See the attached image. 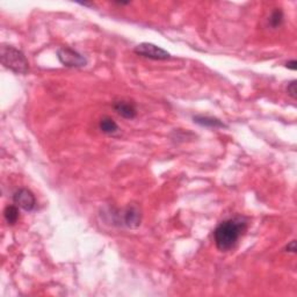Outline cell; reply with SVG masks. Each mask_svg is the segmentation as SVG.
I'll use <instances>...</instances> for the list:
<instances>
[{
  "instance_id": "15",
  "label": "cell",
  "mask_w": 297,
  "mask_h": 297,
  "mask_svg": "<svg viewBox=\"0 0 297 297\" xmlns=\"http://www.w3.org/2000/svg\"><path fill=\"white\" fill-rule=\"evenodd\" d=\"M114 4H116V5H129L130 1H115Z\"/></svg>"
},
{
  "instance_id": "2",
  "label": "cell",
  "mask_w": 297,
  "mask_h": 297,
  "mask_svg": "<svg viewBox=\"0 0 297 297\" xmlns=\"http://www.w3.org/2000/svg\"><path fill=\"white\" fill-rule=\"evenodd\" d=\"M1 63L8 70L17 75H27L29 71V62L22 51L11 45H2L0 50Z\"/></svg>"
},
{
  "instance_id": "12",
  "label": "cell",
  "mask_w": 297,
  "mask_h": 297,
  "mask_svg": "<svg viewBox=\"0 0 297 297\" xmlns=\"http://www.w3.org/2000/svg\"><path fill=\"white\" fill-rule=\"evenodd\" d=\"M287 93L290 98H293L294 100H296V98H297V81L296 80L290 81L289 84H288Z\"/></svg>"
},
{
  "instance_id": "14",
  "label": "cell",
  "mask_w": 297,
  "mask_h": 297,
  "mask_svg": "<svg viewBox=\"0 0 297 297\" xmlns=\"http://www.w3.org/2000/svg\"><path fill=\"white\" fill-rule=\"evenodd\" d=\"M286 67L289 70H293V71H296V70H297V62L295 59L289 60V62L286 63Z\"/></svg>"
},
{
  "instance_id": "7",
  "label": "cell",
  "mask_w": 297,
  "mask_h": 297,
  "mask_svg": "<svg viewBox=\"0 0 297 297\" xmlns=\"http://www.w3.org/2000/svg\"><path fill=\"white\" fill-rule=\"evenodd\" d=\"M113 107H114V110L121 118L127 119V120H133V119L137 116L136 106H135L133 102H130V101H116Z\"/></svg>"
},
{
  "instance_id": "13",
  "label": "cell",
  "mask_w": 297,
  "mask_h": 297,
  "mask_svg": "<svg viewBox=\"0 0 297 297\" xmlns=\"http://www.w3.org/2000/svg\"><path fill=\"white\" fill-rule=\"evenodd\" d=\"M284 251L288 253H294L295 254L297 252V246H296V240H292L290 241L289 244L287 245L286 249H284Z\"/></svg>"
},
{
  "instance_id": "8",
  "label": "cell",
  "mask_w": 297,
  "mask_h": 297,
  "mask_svg": "<svg viewBox=\"0 0 297 297\" xmlns=\"http://www.w3.org/2000/svg\"><path fill=\"white\" fill-rule=\"evenodd\" d=\"M194 122L201 127L206 128H213V129H217V128H224L225 124L222 121L216 118H211V116H203V115H197L193 118Z\"/></svg>"
},
{
  "instance_id": "9",
  "label": "cell",
  "mask_w": 297,
  "mask_h": 297,
  "mask_svg": "<svg viewBox=\"0 0 297 297\" xmlns=\"http://www.w3.org/2000/svg\"><path fill=\"white\" fill-rule=\"evenodd\" d=\"M99 129L106 135H114L119 131V125L109 116H103L99 122Z\"/></svg>"
},
{
  "instance_id": "4",
  "label": "cell",
  "mask_w": 297,
  "mask_h": 297,
  "mask_svg": "<svg viewBox=\"0 0 297 297\" xmlns=\"http://www.w3.org/2000/svg\"><path fill=\"white\" fill-rule=\"evenodd\" d=\"M135 54L154 60H166L171 57L170 53H167L165 49L154 43H149V42H143L137 45L135 48Z\"/></svg>"
},
{
  "instance_id": "3",
  "label": "cell",
  "mask_w": 297,
  "mask_h": 297,
  "mask_svg": "<svg viewBox=\"0 0 297 297\" xmlns=\"http://www.w3.org/2000/svg\"><path fill=\"white\" fill-rule=\"evenodd\" d=\"M57 58L66 67H82L87 64V59L75 49L63 47L57 50Z\"/></svg>"
},
{
  "instance_id": "1",
  "label": "cell",
  "mask_w": 297,
  "mask_h": 297,
  "mask_svg": "<svg viewBox=\"0 0 297 297\" xmlns=\"http://www.w3.org/2000/svg\"><path fill=\"white\" fill-rule=\"evenodd\" d=\"M247 222L241 217H235L223 220L214 231L216 247L222 252L230 251L237 245L238 240L246 231Z\"/></svg>"
},
{
  "instance_id": "5",
  "label": "cell",
  "mask_w": 297,
  "mask_h": 297,
  "mask_svg": "<svg viewBox=\"0 0 297 297\" xmlns=\"http://www.w3.org/2000/svg\"><path fill=\"white\" fill-rule=\"evenodd\" d=\"M119 216H122L121 224L129 229L139 228L142 222V213L136 204L128 206L124 210L121 211V214H119Z\"/></svg>"
},
{
  "instance_id": "10",
  "label": "cell",
  "mask_w": 297,
  "mask_h": 297,
  "mask_svg": "<svg viewBox=\"0 0 297 297\" xmlns=\"http://www.w3.org/2000/svg\"><path fill=\"white\" fill-rule=\"evenodd\" d=\"M5 220L8 225H14L19 219V209L17 206H7L4 210Z\"/></svg>"
},
{
  "instance_id": "11",
  "label": "cell",
  "mask_w": 297,
  "mask_h": 297,
  "mask_svg": "<svg viewBox=\"0 0 297 297\" xmlns=\"http://www.w3.org/2000/svg\"><path fill=\"white\" fill-rule=\"evenodd\" d=\"M283 12L281 8H275V10L272 12L271 17L268 19V24L271 28L277 29L278 27H281V24L283 23Z\"/></svg>"
},
{
  "instance_id": "6",
  "label": "cell",
  "mask_w": 297,
  "mask_h": 297,
  "mask_svg": "<svg viewBox=\"0 0 297 297\" xmlns=\"http://www.w3.org/2000/svg\"><path fill=\"white\" fill-rule=\"evenodd\" d=\"M13 201L18 207L24 211H33L36 207L35 195L27 188L18 189L13 194Z\"/></svg>"
}]
</instances>
